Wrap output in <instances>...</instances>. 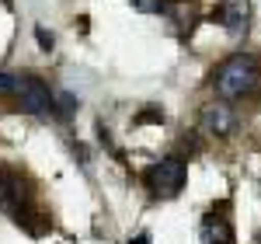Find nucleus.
Wrapping results in <instances>:
<instances>
[{
  "label": "nucleus",
  "mask_w": 261,
  "mask_h": 244,
  "mask_svg": "<svg viewBox=\"0 0 261 244\" xmlns=\"http://www.w3.org/2000/svg\"><path fill=\"white\" fill-rule=\"evenodd\" d=\"M258 84H261V66H258V60L247 56V53H237V56L223 60L220 66H216V74H213V87H216V94L226 98V102L258 91Z\"/></svg>",
  "instance_id": "obj_1"
},
{
  "label": "nucleus",
  "mask_w": 261,
  "mask_h": 244,
  "mask_svg": "<svg viewBox=\"0 0 261 244\" xmlns=\"http://www.w3.org/2000/svg\"><path fill=\"white\" fill-rule=\"evenodd\" d=\"M0 209L14 220V224L28 227L32 234H35V203H32V188L28 182L21 178L18 171H11V167H0Z\"/></svg>",
  "instance_id": "obj_2"
},
{
  "label": "nucleus",
  "mask_w": 261,
  "mask_h": 244,
  "mask_svg": "<svg viewBox=\"0 0 261 244\" xmlns=\"http://www.w3.org/2000/svg\"><path fill=\"white\" fill-rule=\"evenodd\" d=\"M185 178H188L185 161H181V157H164V161H157L146 171V188H150L157 199H174L181 188H185Z\"/></svg>",
  "instance_id": "obj_3"
},
{
  "label": "nucleus",
  "mask_w": 261,
  "mask_h": 244,
  "mask_svg": "<svg viewBox=\"0 0 261 244\" xmlns=\"http://www.w3.org/2000/svg\"><path fill=\"white\" fill-rule=\"evenodd\" d=\"M14 94H18L21 108H24V112H32V115H53V112H56V98H53V91H49L39 77H32V74L18 77Z\"/></svg>",
  "instance_id": "obj_4"
},
{
  "label": "nucleus",
  "mask_w": 261,
  "mask_h": 244,
  "mask_svg": "<svg viewBox=\"0 0 261 244\" xmlns=\"http://www.w3.org/2000/svg\"><path fill=\"white\" fill-rule=\"evenodd\" d=\"M202 133H209V136H216V140H226L233 129H237V112L230 108L226 102H213L202 108Z\"/></svg>",
  "instance_id": "obj_5"
},
{
  "label": "nucleus",
  "mask_w": 261,
  "mask_h": 244,
  "mask_svg": "<svg viewBox=\"0 0 261 244\" xmlns=\"http://www.w3.org/2000/svg\"><path fill=\"white\" fill-rule=\"evenodd\" d=\"M213 18L220 21L230 35H244L247 25H251V0H223L213 11Z\"/></svg>",
  "instance_id": "obj_6"
},
{
  "label": "nucleus",
  "mask_w": 261,
  "mask_h": 244,
  "mask_svg": "<svg viewBox=\"0 0 261 244\" xmlns=\"http://www.w3.org/2000/svg\"><path fill=\"white\" fill-rule=\"evenodd\" d=\"M157 11H164L181 32H192V25L199 21V4H195V0H161Z\"/></svg>",
  "instance_id": "obj_7"
},
{
  "label": "nucleus",
  "mask_w": 261,
  "mask_h": 244,
  "mask_svg": "<svg viewBox=\"0 0 261 244\" xmlns=\"http://www.w3.org/2000/svg\"><path fill=\"white\" fill-rule=\"evenodd\" d=\"M202 237H205V244H233V227L226 224L223 216L209 213L202 220Z\"/></svg>",
  "instance_id": "obj_8"
},
{
  "label": "nucleus",
  "mask_w": 261,
  "mask_h": 244,
  "mask_svg": "<svg viewBox=\"0 0 261 244\" xmlns=\"http://www.w3.org/2000/svg\"><path fill=\"white\" fill-rule=\"evenodd\" d=\"M14 84H18V77H7V74H0V94H14Z\"/></svg>",
  "instance_id": "obj_9"
},
{
  "label": "nucleus",
  "mask_w": 261,
  "mask_h": 244,
  "mask_svg": "<svg viewBox=\"0 0 261 244\" xmlns=\"http://www.w3.org/2000/svg\"><path fill=\"white\" fill-rule=\"evenodd\" d=\"M35 39H39V45H42V49H53V35H49L45 28H35Z\"/></svg>",
  "instance_id": "obj_10"
},
{
  "label": "nucleus",
  "mask_w": 261,
  "mask_h": 244,
  "mask_svg": "<svg viewBox=\"0 0 261 244\" xmlns=\"http://www.w3.org/2000/svg\"><path fill=\"white\" fill-rule=\"evenodd\" d=\"M140 122H164V112H157V108H146V115H140Z\"/></svg>",
  "instance_id": "obj_11"
},
{
  "label": "nucleus",
  "mask_w": 261,
  "mask_h": 244,
  "mask_svg": "<svg viewBox=\"0 0 261 244\" xmlns=\"http://www.w3.org/2000/svg\"><path fill=\"white\" fill-rule=\"evenodd\" d=\"M133 4H136L140 11H157V7H161V0H133Z\"/></svg>",
  "instance_id": "obj_12"
},
{
  "label": "nucleus",
  "mask_w": 261,
  "mask_h": 244,
  "mask_svg": "<svg viewBox=\"0 0 261 244\" xmlns=\"http://www.w3.org/2000/svg\"><path fill=\"white\" fill-rule=\"evenodd\" d=\"M133 244H150V237H146V234H143V237H136V241Z\"/></svg>",
  "instance_id": "obj_13"
}]
</instances>
